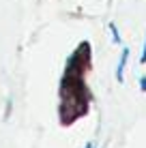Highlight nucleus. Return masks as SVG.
Instances as JSON below:
<instances>
[{"label":"nucleus","mask_w":146,"mask_h":148,"mask_svg":"<svg viewBox=\"0 0 146 148\" xmlns=\"http://www.w3.org/2000/svg\"><path fill=\"white\" fill-rule=\"evenodd\" d=\"M129 60V49H123V54H120V60H118V69H116V77L118 82H123V73H125V64H127Z\"/></svg>","instance_id":"1"},{"label":"nucleus","mask_w":146,"mask_h":148,"mask_svg":"<svg viewBox=\"0 0 146 148\" xmlns=\"http://www.w3.org/2000/svg\"><path fill=\"white\" fill-rule=\"evenodd\" d=\"M110 32H112V41L114 43H120V32H118V28H116V24H110Z\"/></svg>","instance_id":"2"},{"label":"nucleus","mask_w":146,"mask_h":148,"mask_svg":"<svg viewBox=\"0 0 146 148\" xmlns=\"http://www.w3.org/2000/svg\"><path fill=\"white\" fill-rule=\"evenodd\" d=\"M140 86H142V90H146V77L140 79Z\"/></svg>","instance_id":"3"},{"label":"nucleus","mask_w":146,"mask_h":148,"mask_svg":"<svg viewBox=\"0 0 146 148\" xmlns=\"http://www.w3.org/2000/svg\"><path fill=\"white\" fill-rule=\"evenodd\" d=\"M140 60H142V62H146V43H144V52H142V58H140Z\"/></svg>","instance_id":"4"},{"label":"nucleus","mask_w":146,"mask_h":148,"mask_svg":"<svg viewBox=\"0 0 146 148\" xmlns=\"http://www.w3.org/2000/svg\"><path fill=\"white\" fill-rule=\"evenodd\" d=\"M86 148H93V144H86Z\"/></svg>","instance_id":"5"}]
</instances>
